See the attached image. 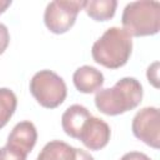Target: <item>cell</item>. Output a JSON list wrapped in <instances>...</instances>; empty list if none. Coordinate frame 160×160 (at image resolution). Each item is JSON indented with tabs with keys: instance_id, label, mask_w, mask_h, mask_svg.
Returning <instances> with one entry per match:
<instances>
[{
	"instance_id": "2",
	"label": "cell",
	"mask_w": 160,
	"mask_h": 160,
	"mask_svg": "<svg viewBox=\"0 0 160 160\" xmlns=\"http://www.w3.org/2000/svg\"><path fill=\"white\" fill-rule=\"evenodd\" d=\"M131 50V36L122 28L112 26L92 44L91 55L98 64L108 69H118L128 62Z\"/></svg>"
},
{
	"instance_id": "3",
	"label": "cell",
	"mask_w": 160,
	"mask_h": 160,
	"mask_svg": "<svg viewBox=\"0 0 160 160\" xmlns=\"http://www.w3.org/2000/svg\"><path fill=\"white\" fill-rule=\"evenodd\" d=\"M122 29L130 36L155 35L160 29V2L140 0L129 2L121 16Z\"/></svg>"
},
{
	"instance_id": "10",
	"label": "cell",
	"mask_w": 160,
	"mask_h": 160,
	"mask_svg": "<svg viewBox=\"0 0 160 160\" xmlns=\"http://www.w3.org/2000/svg\"><path fill=\"white\" fill-rule=\"evenodd\" d=\"M90 116H91V114L85 106H82L80 104L71 105L64 111V114L61 116L62 130L69 136H71L74 139H78L82 125L85 124V121Z\"/></svg>"
},
{
	"instance_id": "7",
	"label": "cell",
	"mask_w": 160,
	"mask_h": 160,
	"mask_svg": "<svg viewBox=\"0 0 160 160\" xmlns=\"http://www.w3.org/2000/svg\"><path fill=\"white\" fill-rule=\"evenodd\" d=\"M110 126L102 119L90 116L81 128L79 140L90 150H100L108 145L110 140Z\"/></svg>"
},
{
	"instance_id": "9",
	"label": "cell",
	"mask_w": 160,
	"mask_h": 160,
	"mask_svg": "<svg viewBox=\"0 0 160 160\" xmlns=\"http://www.w3.org/2000/svg\"><path fill=\"white\" fill-rule=\"evenodd\" d=\"M75 88L84 94H91L99 91L104 85V75L100 70L90 65H82L78 68L72 75Z\"/></svg>"
},
{
	"instance_id": "12",
	"label": "cell",
	"mask_w": 160,
	"mask_h": 160,
	"mask_svg": "<svg viewBox=\"0 0 160 160\" xmlns=\"http://www.w3.org/2000/svg\"><path fill=\"white\" fill-rule=\"evenodd\" d=\"M116 0H89L84 2L86 14L96 21H106L115 15Z\"/></svg>"
},
{
	"instance_id": "11",
	"label": "cell",
	"mask_w": 160,
	"mask_h": 160,
	"mask_svg": "<svg viewBox=\"0 0 160 160\" xmlns=\"http://www.w3.org/2000/svg\"><path fill=\"white\" fill-rule=\"evenodd\" d=\"M75 155L76 148L60 140H52L42 148L36 160H75Z\"/></svg>"
},
{
	"instance_id": "13",
	"label": "cell",
	"mask_w": 160,
	"mask_h": 160,
	"mask_svg": "<svg viewBox=\"0 0 160 160\" xmlns=\"http://www.w3.org/2000/svg\"><path fill=\"white\" fill-rule=\"evenodd\" d=\"M18 99L12 90L0 88V129L4 128L16 110Z\"/></svg>"
},
{
	"instance_id": "15",
	"label": "cell",
	"mask_w": 160,
	"mask_h": 160,
	"mask_svg": "<svg viewBox=\"0 0 160 160\" xmlns=\"http://www.w3.org/2000/svg\"><path fill=\"white\" fill-rule=\"evenodd\" d=\"M9 41H10L9 30L2 22H0V55L6 50V48L9 45Z\"/></svg>"
},
{
	"instance_id": "4",
	"label": "cell",
	"mask_w": 160,
	"mask_h": 160,
	"mask_svg": "<svg viewBox=\"0 0 160 160\" xmlns=\"http://www.w3.org/2000/svg\"><path fill=\"white\" fill-rule=\"evenodd\" d=\"M30 92L44 108L54 109L64 102L68 88L62 78L51 70H40L30 80Z\"/></svg>"
},
{
	"instance_id": "14",
	"label": "cell",
	"mask_w": 160,
	"mask_h": 160,
	"mask_svg": "<svg viewBox=\"0 0 160 160\" xmlns=\"http://www.w3.org/2000/svg\"><path fill=\"white\" fill-rule=\"evenodd\" d=\"M25 154L12 149L9 145H5L0 148V160H26Z\"/></svg>"
},
{
	"instance_id": "17",
	"label": "cell",
	"mask_w": 160,
	"mask_h": 160,
	"mask_svg": "<svg viewBox=\"0 0 160 160\" xmlns=\"http://www.w3.org/2000/svg\"><path fill=\"white\" fill-rule=\"evenodd\" d=\"M120 160H151L146 154L140 151H130L121 156Z\"/></svg>"
},
{
	"instance_id": "8",
	"label": "cell",
	"mask_w": 160,
	"mask_h": 160,
	"mask_svg": "<svg viewBox=\"0 0 160 160\" xmlns=\"http://www.w3.org/2000/svg\"><path fill=\"white\" fill-rule=\"evenodd\" d=\"M36 140H38V131L35 125L31 121L25 120L18 122L12 128L11 132L8 136L6 145L28 155L35 146Z\"/></svg>"
},
{
	"instance_id": "16",
	"label": "cell",
	"mask_w": 160,
	"mask_h": 160,
	"mask_svg": "<svg viewBox=\"0 0 160 160\" xmlns=\"http://www.w3.org/2000/svg\"><path fill=\"white\" fill-rule=\"evenodd\" d=\"M158 68H159V62L155 61L151 66L148 68V74H146L149 81H150L155 88H159V82H158V80H159V78H158Z\"/></svg>"
},
{
	"instance_id": "19",
	"label": "cell",
	"mask_w": 160,
	"mask_h": 160,
	"mask_svg": "<svg viewBox=\"0 0 160 160\" xmlns=\"http://www.w3.org/2000/svg\"><path fill=\"white\" fill-rule=\"evenodd\" d=\"M11 5V0H0V14H2Z\"/></svg>"
},
{
	"instance_id": "18",
	"label": "cell",
	"mask_w": 160,
	"mask_h": 160,
	"mask_svg": "<svg viewBox=\"0 0 160 160\" xmlns=\"http://www.w3.org/2000/svg\"><path fill=\"white\" fill-rule=\"evenodd\" d=\"M75 160H95L88 151L82 150V149H76V155H75Z\"/></svg>"
},
{
	"instance_id": "6",
	"label": "cell",
	"mask_w": 160,
	"mask_h": 160,
	"mask_svg": "<svg viewBox=\"0 0 160 160\" xmlns=\"http://www.w3.org/2000/svg\"><path fill=\"white\" fill-rule=\"evenodd\" d=\"M132 134L146 145L160 146V112L155 106H146L136 112L131 124Z\"/></svg>"
},
{
	"instance_id": "1",
	"label": "cell",
	"mask_w": 160,
	"mask_h": 160,
	"mask_svg": "<svg viewBox=\"0 0 160 160\" xmlns=\"http://www.w3.org/2000/svg\"><path fill=\"white\" fill-rule=\"evenodd\" d=\"M142 99V86L135 78H122L112 88L100 89L95 95V105L106 115H119L135 109Z\"/></svg>"
},
{
	"instance_id": "5",
	"label": "cell",
	"mask_w": 160,
	"mask_h": 160,
	"mask_svg": "<svg viewBox=\"0 0 160 160\" xmlns=\"http://www.w3.org/2000/svg\"><path fill=\"white\" fill-rule=\"evenodd\" d=\"M84 0H54L46 5L44 22L54 34L66 32L76 20L79 11L84 8Z\"/></svg>"
}]
</instances>
